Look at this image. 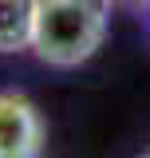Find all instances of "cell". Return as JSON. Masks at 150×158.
Instances as JSON below:
<instances>
[{"label":"cell","instance_id":"obj_1","mask_svg":"<svg viewBox=\"0 0 150 158\" xmlns=\"http://www.w3.org/2000/svg\"><path fill=\"white\" fill-rule=\"evenodd\" d=\"M111 0H40L32 52L52 67H79L103 48Z\"/></svg>","mask_w":150,"mask_h":158},{"label":"cell","instance_id":"obj_2","mask_svg":"<svg viewBox=\"0 0 150 158\" xmlns=\"http://www.w3.org/2000/svg\"><path fill=\"white\" fill-rule=\"evenodd\" d=\"M48 127L40 107L20 91H0V158H40Z\"/></svg>","mask_w":150,"mask_h":158},{"label":"cell","instance_id":"obj_4","mask_svg":"<svg viewBox=\"0 0 150 158\" xmlns=\"http://www.w3.org/2000/svg\"><path fill=\"white\" fill-rule=\"evenodd\" d=\"M146 158H150V154H146Z\"/></svg>","mask_w":150,"mask_h":158},{"label":"cell","instance_id":"obj_3","mask_svg":"<svg viewBox=\"0 0 150 158\" xmlns=\"http://www.w3.org/2000/svg\"><path fill=\"white\" fill-rule=\"evenodd\" d=\"M40 0H0V52H28Z\"/></svg>","mask_w":150,"mask_h":158}]
</instances>
